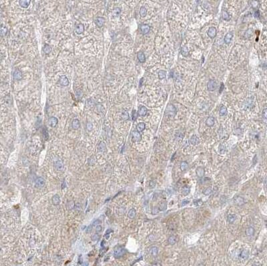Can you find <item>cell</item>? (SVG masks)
<instances>
[{"label":"cell","mask_w":267,"mask_h":266,"mask_svg":"<svg viewBox=\"0 0 267 266\" xmlns=\"http://www.w3.org/2000/svg\"><path fill=\"white\" fill-rule=\"evenodd\" d=\"M166 114L170 117H174L176 114V109L172 104H168L166 109Z\"/></svg>","instance_id":"cell-1"},{"label":"cell","mask_w":267,"mask_h":266,"mask_svg":"<svg viewBox=\"0 0 267 266\" xmlns=\"http://www.w3.org/2000/svg\"><path fill=\"white\" fill-rule=\"evenodd\" d=\"M126 250L124 248H122V247H118L115 249L114 253V255L116 258H120L121 257H122L123 255H124L126 254Z\"/></svg>","instance_id":"cell-2"},{"label":"cell","mask_w":267,"mask_h":266,"mask_svg":"<svg viewBox=\"0 0 267 266\" xmlns=\"http://www.w3.org/2000/svg\"><path fill=\"white\" fill-rule=\"evenodd\" d=\"M216 87H217V83H216V81L215 80L210 79V81H208V84H207V88H208V91L213 92L216 89Z\"/></svg>","instance_id":"cell-3"},{"label":"cell","mask_w":267,"mask_h":266,"mask_svg":"<svg viewBox=\"0 0 267 266\" xmlns=\"http://www.w3.org/2000/svg\"><path fill=\"white\" fill-rule=\"evenodd\" d=\"M58 83H59V85L63 86V87L67 86V85H69V83H70L69 80H68V79H67V78L66 75H62L59 78Z\"/></svg>","instance_id":"cell-4"},{"label":"cell","mask_w":267,"mask_h":266,"mask_svg":"<svg viewBox=\"0 0 267 266\" xmlns=\"http://www.w3.org/2000/svg\"><path fill=\"white\" fill-rule=\"evenodd\" d=\"M45 184V181L42 177H37L36 180L35 181V185L36 188H43Z\"/></svg>","instance_id":"cell-5"},{"label":"cell","mask_w":267,"mask_h":266,"mask_svg":"<svg viewBox=\"0 0 267 266\" xmlns=\"http://www.w3.org/2000/svg\"><path fill=\"white\" fill-rule=\"evenodd\" d=\"M13 78H14L15 80L19 81V80H21L23 78L22 72L19 70V69H15L14 71H13Z\"/></svg>","instance_id":"cell-6"},{"label":"cell","mask_w":267,"mask_h":266,"mask_svg":"<svg viewBox=\"0 0 267 266\" xmlns=\"http://www.w3.org/2000/svg\"><path fill=\"white\" fill-rule=\"evenodd\" d=\"M140 30L141 31L142 34L146 35L150 31V26H148V24H141L140 26Z\"/></svg>","instance_id":"cell-7"},{"label":"cell","mask_w":267,"mask_h":266,"mask_svg":"<svg viewBox=\"0 0 267 266\" xmlns=\"http://www.w3.org/2000/svg\"><path fill=\"white\" fill-rule=\"evenodd\" d=\"M132 138L134 141H139L141 140V134L138 131H133L132 132Z\"/></svg>","instance_id":"cell-8"},{"label":"cell","mask_w":267,"mask_h":266,"mask_svg":"<svg viewBox=\"0 0 267 266\" xmlns=\"http://www.w3.org/2000/svg\"><path fill=\"white\" fill-rule=\"evenodd\" d=\"M84 30H85V27L82 24V23H79L77 24L76 27H75V31L76 33L78 34V35H80L84 32Z\"/></svg>","instance_id":"cell-9"},{"label":"cell","mask_w":267,"mask_h":266,"mask_svg":"<svg viewBox=\"0 0 267 266\" xmlns=\"http://www.w3.org/2000/svg\"><path fill=\"white\" fill-rule=\"evenodd\" d=\"M207 33H208V35L209 37H210L212 39L216 37V33H217L216 28L214 27H210L208 29Z\"/></svg>","instance_id":"cell-10"},{"label":"cell","mask_w":267,"mask_h":266,"mask_svg":"<svg viewBox=\"0 0 267 266\" xmlns=\"http://www.w3.org/2000/svg\"><path fill=\"white\" fill-rule=\"evenodd\" d=\"M105 22H106V20H105V18H104L103 17H97L95 19V23H96V26L99 27H101L104 26Z\"/></svg>","instance_id":"cell-11"},{"label":"cell","mask_w":267,"mask_h":266,"mask_svg":"<svg viewBox=\"0 0 267 266\" xmlns=\"http://www.w3.org/2000/svg\"><path fill=\"white\" fill-rule=\"evenodd\" d=\"M232 37H233V33L230 32H230H228L226 34V35L224 36V43L226 44H229L230 42H231L232 39Z\"/></svg>","instance_id":"cell-12"},{"label":"cell","mask_w":267,"mask_h":266,"mask_svg":"<svg viewBox=\"0 0 267 266\" xmlns=\"http://www.w3.org/2000/svg\"><path fill=\"white\" fill-rule=\"evenodd\" d=\"M234 203L237 205H242L245 203V200L240 196H236L234 198Z\"/></svg>","instance_id":"cell-13"},{"label":"cell","mask_w":267,"mask_h":266,"mask_svg":"<svg viewBox=\"0 0 267 266\" xmlns=\"http://www.w3.org/2000/svg\"><path fill=\"white\" fill-rule=\"evenodd\" d=\"M63 163L62 160H58L55 162V168L57 171H62L63 170Z\"/></svg>","instance_id":"cell-14"},{"label":"cell","mask_w":267,"mask_h":266,"mask_svg":"<svg viewBox=\"0 0 267 266\" xmlns=\"http://www.w3.org/2000/svg\"><path fill=\"white\" fill-rule=\"evenodd\" d=\"M58 119L56 118V117H51L48 119L49 125L52 127H55L58 125Z\"/></svg>","instance_id":"cell-15"},{"label":"cell","mask_w":267,"mask_h":266,"mask_svg":"<svg viewBox=\"0 0 267 266\" xmlns=\"http://www.w3.org/2000/svg\"><path fill=\"white\" fill-rule=\"evenodd\" d=\"M31 3V0H19V5L23 8H27L29 7Z\"/></svg>","instance_id":"cell-16"},{"label":"cell","mask_w":267,"mask_h":266,"mask_svg":"<svg viewBox=\"0 0 267 266\" xmlns=\"http://www.w3.org/2000/svg\"><path fill=\"white\" fill-rule=\"evenodd\" d=\"M147 113H148V109H147V108L145 107V106L140 107L139 109H138V115H139L144 117V116H145L147 114Z\"/></svg>","instance_id":"cell-17"},{"label":"cell","mask_w":267,"mask_h":266,"mask_svg":"<svg viewBox=\"0 0 267 266\" xmlns=\"http://www.w3.org/2000/svg\"><path fill=\"white\" fill-rule=\"evenodd\" d=\"M138 59L140 63H144L146 61V56L145 54L142 52H139L137 53Z\"/></svg>","instance_id":"cell-18"},{"label":"cell","mask_w":267,"mask_h":266,"mask_svg":"<svg viewBox=\"0 0 267 266\" xmlns=\"http://www.w3.org/2000/svg\"><path fill=\"white\" fill-rule=\"evenodd\" d=\"M215 123V119L213 117H209L206 120V125L208 127H212Z\"/></svg>","instance_id":"cell-19"},{"label":"cell","mask_w":267,"mask_h":266,"mask_svg":"<svg viewBox=\"0 0 267 266\" xmlns=\"http://www.w3.org/2000/svg\"><path fill=\"white\" fill-rule=\"evenodd\" d=\"M196 173L197 176L198 177H202L204 175V173H205V170L203 167H198L196 170Z\"/></svg>","instance_id":"cell-20"},{"label":"cell","mask_w":267,"mask_h":266,"mask_svg":"<svg viewBox=\"0 0 267 266\" xmlns=\"http://www.w3.org/2000/svg\"><path fill=\"white\" fill-rule=\"evenodd\" d=\"M71 126L73 127V129H78L80 127V121L78 120V119H74L72 122H71Z\"/></svg>","instance_id":"cell-21"},{"label":"cell","mask_w":267,"mask_h":266,"mask_svg":"<svg viewBox=\"0 0 267 266\" xmlns=\"http://www.w3.org/2000/svg\"><path fill=\"white\" fill-rule=\"evenodd\" d=\"M52 203H53V204L54 205H59V203H60V197H59V195L56 194V195H54V196H53V197H52Z\"/></svg>","instance_id":"cell-22"},{"label":"cell","mask_w":267,"mask_h":266,"mask_svg":"<svg viewBox=\"0 0 267 266\" xmlns=\"http://www.w3.org/2000/svg\"><path fill=\"white\" fill-rule=\"evenodd\" d=\"M200 142L199 141V138L197 137L196 135H192L191 138H190V144H191L194 145H196L198 144Z\"/></svg>","instance_id":"cell-23"},{"label":"cell","mask_w":267,"mask_h":266,"mask_svg":"<svg viewBox=\"0 0 267 266\" xmlns=\"http://www.w3.org/2000/svg\"><path fill=\"white\" fill-rule=\"evenodd\" d=\"M222 17L225 21H229L230 19V14L228 13V12L227 11L222 10Z\"/></svg>","instance_id":"cell-24"},{"label":"cell","mask_w":267,"mask_h":266,"mask_svg":"<svg viewBox=\"0 0 267 266\" xmlns=\"http://www.w3.org/2000/svg\"><path fill=\"white\" fill-rule=\"evenodd\" d=\"M254 234V229L252 227H249L246 230V235L247 236L251 237Z\"/></svg>","instance_id":"cell-25"},{"label":"cell","mask_w":267,"mask_h":266,"mask_svg":"<svg viewBox=\"0 0 267 266\" xmlns=\"http://www.w3.org/2000/svg\"><path fill=\"white\" fill-rule=\"evenodd\" d=\"M145 128H146V125H145L144 123H143V122L139 123L137 126H136V129H137V131H138L139 132L143 131L145 129Z\"/></svg>","instance_id":"cell-26"},{"label":"cell","mask_w":267,"mask_h":266,"mask_svg":"<svg viewBox=\"0 0 267 266\" xmlns=\"http://www.w3.org/2000/svg\"><path fill=\"white\" fill-rule=\"evenodd\" d=\"M43 52L45 54H49L52 52V48L51 46L48 44H45L43 48Z\"/></svg>","instance_id":"cell-27"},{"label":"cell","mask_w":267,"mask_h":266,"mask_svg":"<svg viewBox=\"0 0 267 266\" xmlns=\"http://www.w3.org/2000/svg\"><path fill=\"white\" fill-rule=\"evenodd\" d=\"M249 257V251H247L246 249H244L241 251L240 254V257L243 259H246L248 258Z\"/></svg>","instance_id":"cell-28"},{"label":"cell","mask_w":267,"mask_h":266,"mask_svg":"<svg viewBox=\"0 0 267 266\" xmlns=\"http://www.w3.org/2000/svg\"><path fill=\"white\" fill-rule=\"evenodd\" d=\"M176 241H177V240H176V236H174V235H172V236L168 238V244H170V245H174V244L176 243Z\"/></svg>","instance_id":"cell-29"},{"label":"cell","mask_w":267,"mask_h":266,"mask_svg":"<svg viewBox=\"0 0 267 266\" xmlns=\"http://www.w3.org/2000/svg\"><path fill=\"white\" fill-rule=\"evenodd\" d=\"M236 219V215L235 214H230L228 216V221L230 223H233Z\"/></svg>","instance_id":"cell-30"},{"label":"cell","mask_w":267,"mask_h":266,"mask_svg":"<svg viewBox=\"0 0 267 266\" xmlns=\"http://www.w3.org/2000/svg\"><path fill=\"white\" fill-rule=\"evenodd\" d=\"M181 53H182V55L184 57H187L188 56V53H189V51H188V49L186 46H184L182 47L181 49Z\"/></svg>","instance_id":"cell-31"},{"label":"cell","mask_w":267,"mask_h":266,"mask_svg":"<svg viewBox=\"0 0 267 266\" xmlns=\"http://www.w3.org/2000/svg\"><path fill=\"white\" fill-rule=\"evenodd\" d=\"M219 114L220 116H224L227 114V109L226 107H224V105L221 106L220 109V111H219Z\"/></svg>","instance_id":"cell-32"},{"label":"cell","mask_w":267,"mask_h":266,"mask_svg":"<svg viewBox=\"0 0 267 266\" xmlns=\"http://www.w3.org/2000/svg\"><path fill=\"white\" fill-rule=\"evenodd\" d=\"M0 33H1V35L2 37L6 35V34L8 33V28L5 26H1V28H0Z\"/></svg>","instance_id":"cell-33"},{"label":"cell","mask_w":267,"mask_h":266,"mask_svg":"<svg viewBox=\"0 0 267 266\" xmlns=\"http://www.w3.org/2000/svg\"><path fill=\"white\" fill-rule=\"evenodd\" d=\"M146 14H147V9L145 7L142 6L140 9V15L142 17H146Z\"/></svg>","instance_id":"cell-34"},{"label":"cell","mask_w":267,"mask_h":266,"mask_svg":"<svg viewBox=\"0 0 267 266\" xmlns=\"http://www.w3.org/2000/svg\"><path fill=\"white\" fill-rule=\"evenodd\" d=\"M136 210L134 209H131L129 211V212H128V218H130V219H134V218H135V216H136Z\"/></svg>","instance_id":"cell-35"},{"label":"cell","mask_w":267,"mask_h":266,"mask_svg":"<svg viewBox=\"0 0 267 266\" xmlns=\"http://www.w3.org/2000/svg\"><path fill=\"white\" fill-rule=\"evenodd\" d=\"M42 133H43V136L44 137V139L45 140H47L49 137V133L48 130L46 128V127H44V128L42 129Z\"/></svg>","instance_id":"cell-36"},{"label":"cell","mask_w":267,"mask_h":266,"mask_svg":"<svg viewBox=\"0 0 267 266\" xmlns=\"http://www.w3.org/2000/svg\"><path fill=\"white\" fill-rule=\"evenodd\" d=\"M166 71L164 70H160L158 72V78L160 79H163L164 78H166Z\"/></svg>","instance_id":"cell-37"},{"label":"cell","mask_w":267,"mask_h":266,"mask_svg":"<svg viewBox=\"0 0 267 266\" xmlns=\"http://www.w3.org/2000/svg\"><path fill=\"white\" fill-rule=\"evenodd\" d=\"M190 192V188L189 186L188 185H185L183 188H182V193L184 196H187Z\"/></svg>","instance_id":"cell-38"},{"label":"cell","mask_w":267,"mask_h":266,"mask_svg":"<svg viewBox=\"0 0 267 266\" xmlns=\"http://www.w3.org/2000/svg\"><path fill=\"white\" fill-rule=\"evenodd\" d=\"M188 164L186 161H182L180 163V170L182 171H185L188 169Z\"/></svg>","instance_id":"cell-39"},{"label":"cell","mask_w":267,"mask_h":266,"mask_svg":"<svg viewBox=\"0 0 267 266\" xmlns=\"http://www.w3.org/2000/svg\"><path fill=\"white\" fill-rule=\"evenodd\" d=\"M166 208H167L166 202L164 201V202H162V203L160 204L159 209L160 211H165L166 209Z\"/></svg>","instance_id":"cell-40"},{"label":"cell","mask_w":267,"mask_h":266,"mask_svg":"<svg viewBox=\"0 0 267 266\" xmlns=\"http://www.w3.org/2000/svg\"><path fill=\"white\" fill-rule=\"evenodd\" d=\"M122 117L123 120H124V121L128 120L129 119V114H128V111H126V110H124V111H123L122 114Z\"/></svg>","instance_id":"cell-41"},{"label":"cell","mask_w":267,"mask_h":266,"mask_svg":"<svg viewBox=\"0 0 267 266\" xmlns=\"http://www.w3.org/2000/svg\"><path fill=\"white\" fill-rule=\"evenodd\" d=\"M150 253L153 256H156L157 254H158V248H156V247H152L150 249Z\"/></svg>","instance_id":"cell-42"},{"label":"cell","mask_w":267,"mask_h":266,"mask_svg":"<svg viewBox=\"0 0 267 266\" xmlns=\"http://www.w3.org/2000/svg\"><path fill=\"white\" fill-rule=\"evenodd\" d=\"M226 147L225 145L222 144L219 146V152L221 153H224V152H226Z\"/></svg>","instance_id":"cell-43"},{"label":"cell","mask_w":267,"mask_h":266,"mask_svg":"<svg viewBox=\"0 0 267 266\" xmlns=\"http://www.w3.org/2000/svg\"><path fill=\"white\" fill-rule=\"evenodd\" d=\"M98 148H99V149H100V151H102V152H105L106 149V145H105V144L103 143V142H101V143H100V145H99Z\"/></svg>","instance_id":"cell-44"},{"label":"cell","mask_w":267,"mask_h":266,"mask_svg":"<svg viewBox=\"0 0 267 266\" xmlns=\"http://www.w3.org/2000/svg\"><path fill=\"white\" fill-rule=\"evenodd\" d=\"M212 192V189L210 188H206V189H204V192H203V193H204L205 196H209L210 194H211Z\"/></svg>","instance_id":"cell-45"},{"label":"cell","mask_w":267,"mask_h":266,"mask_svg":"<svg viewBox=\"0 0 267 266\" xmlns=\"http://www.w3.org/2000/svg\"><path fill=\"white\" fill-rule=\"evenodd\" d=\"M251 5L253 8H257L259 6V2L256 0H253L251 2Z\"/></svg>","instance_id":"cell-46"},{"label":"cell","mask_w":267,"mask_h":266,"mask_svg":"<svg viewBox=\"0 0 267 266\" xmlns=\"http://www.w3.org/2000/svg\"><path fill=\"white\" fill-rule=\"evenodd\" d=\"M121 13V9L120 8H115L113 11V15L114 16H118Z\"/></svg>","instance_id":"cell-47"},{"label":"cell","mask_w":267,"mask_h":266,"mask_svg":"<svg viewBox=\"0 0 267 266\" xmlns=\"http://www.w3.org/2000/svg\"><path fill=\"white\" fill-rule=\"evenodd\" d=\"M138 113H137V111H136L135 109H134L133 111H132V120L133 121H136V120L138 117Z\"/></svg>","instance_id":"cell-48"},{"label":"cell","mask_w":267,"mask_h":266,"mask_svg":"<svg viewBox=\"0 0 267 266\" xmlns=\"http://www.w3.org/2000/svg\"><path fill=\"white\" fill-rule=\"evenodd\" d=\"M92 127H93L92 123H91L90 122H88L87 124H86V128H87V129L89 130V131H90V130L92 129Z\"/></svg>","instance_id":"cell-49"},{"label":"cell","mask_w":267,"mask_h":266,"mask_svg":"<svg viewBox=\"0 0 267 266\" xmlns=\"http://www.w3.org/2000/svg\"><path fill=\"white\" fill-rule=\"evenodd\" d=\"M102 231V227L101 226H96V231L97 233H100Z\"/></svg>","instance_id":"cell-50"},{"label":"cell","mask_w":267,"mask_h":266,"mask_svg":"<svg viewBox=\"0 0 267 266\" xmlns=\"http://www.w3.org/2000/svg\"><path fill=\"white\" fill-rule=\"evenodd\" d=\"M92 240L93 241H96V240H98L99 238H100V235H98V234H97V233H96V234H93L92 235Z\"/></svg>","instance_id":"cell-51"},{"label":"cell","mask_w":267,"mask_h":266,"mask_svg":"<svg viewBox=\"0 0 267 266\" xmlns=\"http://www.w3.org/2000/svg\"><path fill=\"white\" fill-rule=\"evenodd\" d=\"M159 210H160L159 208L154 207L153 209H152V214H156L158 213Z\"/></svg>","instance_id":"cell-52"},{"label":"cell","mask_w":267,"mask_h":266,"mask_svg":"<svg viewBox=\"0 0 267 266\" xmlns=\"http://www.w3.org/2000/svg\"><path fill=\"white\" fill-rule=\"evenodd\" d=\"M149 185H150V188H154L156 186V182L154 181H150V184H149Z\"/></svg>","instance_id":"cell-53"},{"label":"cell","mask_w":267,"mask_h":266,"mask_svg":"<svg viewBox=\"0 0 267 266\" xmlns=\"http://www.w3.org/2000/svg\"><path fill=\"white\" fill-rule=\"evenodd\" d=\"M263 116L264 119H267V108L264 109L263 111Z\"/></svg>","instance_id":"cell-54"},{"label":"cell","mask_w":267,"mask_h":266,"mask_svg":"<svg viewBox=\"0 0 267 266\" xmlns=\"http://www.w3.org/2000/svg\"><path fill=\"white\" fill-rule=\"evenodd\" d=\"M100 223H101V222H100V221H99L98 219H97V220H95L94 222H93L92 226H98V224H100Z\"/></svg>","instance_id":"cell-55"},{"label":"cell","mask_w":267,"mask_h":266,"mask_svg":"<svg viewBox=\"0 0 267 266\" xmlns=\"http://www.w3.org/2000/svg\"><path fill=\"white\" fill-rule=\"evenodd\" d=\"M92 227H93L92 225V226L90 225V226H88V229H86V232H87L88 233H91V232H92Z\"/></svg>","instance_id":"cell-56"},{"label":"cell","mask_w":267,"mask_h":266,"mask_svg":"<svg viewBox=\"0 0 267 266\" xmlns=\"http://www.w3.org/2000/svg\"><path fill=\"white\" fill-rule=\"evenodd\" d=\"M188 203H189V201H188V200H183L182 201V205H182V206H184V205H186Z\"/></svg>","instance_id":"cell-57"},{"label":"cell","mask_w":267,"mask_h":266,"mask_svg":"<svg viewBox=\"0 0 267 266\" xmlns=\"http://www.w3.org/2000/svg\"><path fill=\"white\" fill-rule=\"evenodd\" d=\"M224 83H221V86H220V90H219V92L220 93H222V92L223 91V89H224Z\"/></svg>","instance_id":"cell-58"},{"label":"cell","mask_w":267,"mask_h":266,"mask_svg":"<svg viewBox=\"0 0 267 266\" xmlns=\"http://www.w3.org/2000/svg\"><path fill=\"white\" fill-rule=\"evenodd\" d=\"M111 232H113V231L111 230V229H108V231H106V235H109V234H110V233H111Z\"/></svg>","instance_id":"cell-59"},{"label":"cell","mask_w":267,"mask_h":266,"mask_svg":"<svg viewBox=\"0 0 267 266\" xmlns=\"http://www.w3.org/2000/svg\"><path fill=\"white\" fill-rule=\"evenodd\" d=\"M260 15V13H259V11H256L255 13H254V16L256 17H258Z\"/></svg>","instance_id":"cell-60"},{"label":"cell","mask_w":267,"mask_h":266,"mask_svg":"<svg viewBox=\"0 0 267 266\" xmlns=\"http://www.w3.org/2000/svg\"><path fill=\"white\" fill-rule=\"evenodd\" d=\"M266 183H267V181H266Z\"/></svg>","instance_id":"cell-61"}]
</instances>
